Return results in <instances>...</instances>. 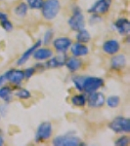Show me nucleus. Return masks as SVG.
I'll list each match as a JSON object with an SVG mask.
<instances>
[{
    "label": "nucleus",
    "mask_w": 130,
    "mask_h": 146,
    "mask_svg": "<svg viewBox=\"0 0 130 146\" xmlns=\"http://www.w3.org/2000/svg\"><path fill=\"white\" fill-rule=\"evenodd\" d=\"M117 146H126L129 144V137L126 135H121L117 139L115 143Z\"/></svg>",
    "instance_id": "bb28decb"
},
{
    "label": "nucleus",
    "mask_w": 130,
    "mask_h": 146,
    "mask_svg": "<svg viewBox=\"0 0 130 146\" xmlns=\"http://www.w3.org/2000/svg\"><path fill=\"white\" fill-rule=\"evenodd\" d=\"M1 23V27L3 28L5 31H12L13 30V23H12L9 20H4V21H1L0 22Z\"/></svg>",
    "instance_id": "c85d7f7f"
},
{
    "label": "nucleus",
    "mask_w": 130,
    "mask_h": 146,
    "mask_svg": "<svg viewBox=\"0 0 130 146\" xmlns=\"http://www.w3.org/2000/svg\"><path fill=\"white\" fill-rule=\"evenodd\" d=\"M4 20H8V15L6 13H3V12L0 11V22Z\"/></svg>",
    "instance_id": "473e14b6"
},
{
    "label": "nucleus",
    "mask_w": 130,
    "mask_h": 146,
    "mask_svg": "<svg viewBox=\"0 0 130 146\" xmlns=\"http://www.w3.org/2000/svg\"><path fill=\"white\" fill-rule=\"evenodd\" d=\"M65 65L70 72H76L82 66V60L78 58V56H70L68 58L65 62Z\"/></svg>",
    "instance_id": "a211bd4d"
},
{
    "label": "nucleus",
    "mask_w": 130,
    "mask_h": 146,
    "mask_svg": "<svg viewBox=\"0 0 130 146\" xmlns=\"http://www.w3.org/2000/svg\"><path fill=\"white\" fill-rule=\"evenodd\" d=\"M109 128L115 133H128L130 131V120L125 117H117L109 125Z\"/></svg>",
    "instance_id": "f03ea898"
},
{
    "label": "nucleus",
    "mask_w": 130,
    "mask_h": 146,
    "mask_svg": "<svg viewBox=\"0 0 130 146\" xmlns=\"http://www.w3.org/2000/svg\"><path fill=\"white\" fill-rule=\"evenodd\" d=\"M68 25L74 31H78V30L83 29L85 27L84 15L78 7H75L74 12H72V15L70 16V20H68Z\"/></svg>",
    "instance_id": "7ed1b4c3"
},
{
    "label": "nucleus",
    "mask_w": 130,
    "mask_h": 146,
    "mask_svg": "<svg viewBox=\"0 0 130 146\" xmlns=\"http://www.w3.org/2000/svg\"><path fill=\"white\" fill-rule=\"evenodd\" d=\"M113 27L122 36H127L130 32V23L126 18H119L113 23Z\"/></svg>",
    "instance_id": "9b49d317"
},
{
    "label": "nucleus",
    "mask_w": 130,
    "mask_h": 146,
    "mask_svg": "<svg viewBox=\"0 0 130 146\" xmlns=\"http://www.w3.org/2000/svg\"><path fill=\"white\" fill-rule=\"evenodd\" d=\"M6 79L13 85H20L25 79V73L23 70L11 69L6 73Z\"/></svg>",
    "instance_id": "9d476101"
},
{
    "label": "nucleus",
    "mask_w": 130,
    "mask_h": 146,
    "mask_svg": "<svg viewBox=\"0 0 130 146\" xmlns=\"http://www.w3.org/2000/svg\"><path fill=\"white\" fill-rule=\"evenodd\" d=\"M7 108H8V105H7V104H3V105H1V106H0V113H1L3 116L6 114Z\"/></svg>",
    "instance_id": "2f4dec72"
},
{
    "label": "nucleus",
    "mask_w": 130,
    "mask_h": 146,
    "mask_svg": "<svg viewBox=\"0 0 130 146\" xmlns=\"http://www.w3.org/2000/svg\"><path fill=\"white\" fill-rule=\"evenodd\" d=\"M104 86V80L99 77H85L83 82V91L86 94H90L98 91Z\"/></svg>",
    "instance_id": "423d86ee"
},
{
    "label": "nucleus",
    "mask_w": 130,
    "mask_h": 146,
    "mask_svg": "<svg viewBox=\"0 0 130 146\" xmlns=\"http://www.w3.org/2000/svg\"><path fill=\"white\" fill-rule=\"evenodd\" d=\"M3 144H4V138H3V136L0 135V146H2Z\"/></svg>",
    "instance_id": "72a5a7b5"
},
{
    "label": "nucleus",
    "mask_w": 130,
    "mask_h": 146,
    "mask_svg": "<svg viewBox=\"0 0 130 146\" xmlns=\"http://www.w3.org/2000/svg\"><path fill=\"white\" fill-rule=\"evenodd\" d=\"M127 60L126 56L123 54H119V55H113L111 60V67L115 70H121L126 66Z\"/></svg>",
    "instance_id": "4468645a"
},
{
    "label": "nucleus",
    "mask_w": 130,
    "mask_h": 146,
    "mask_svg": "<svg viewBox=\"0 0 130 146\" xmlns=\"http://www.w3.org/2000/svg\"><path fill=\"white\" fill-rule=\"evenodd\" d=\"M53 145L55 146H78L82 145L80 138L76 135H59L53 139Z\"/></svg>",
    "instance_id": "20e7f679"
},
{
    "label": "nucleus",
    "mask_w": 130,
    "mask_h": 146,
    "mask_svg": "<svg viewBox=\"0 0 130 146\" xmlns=\"http://www.w3.org/2000/svg\"><path fill=\"white\" fill-rule=\"evenodd\" d=\"M52 133H53L52 124L49 122H42L37 128L36 133H35V141L42 142V141L48 140L51 137Z\"/></svg>",
    "instance_id": "39448f33"
},
{
    "label": "nucleus",
    "mask_w": 130,
    "mask_h": 146,
    "mask_svg": "<svg viewBox=\"0 0 130 146\" xmlns=\"http://www.w3.org/2000/svg\"><path fill=\"white\" fill-rule=\"evenodd\" d=\"M111 7V0H97L95 3L88 9V12L91 14H97V15H104L108 13Z\"/></svg>",
    "instance_id": "6e6552de"
},
{
    "label": "nucleus",
    "mask_w": 130,
    "mask_h": 146,
    "mask_svg": "<svg viewBox=\"0 0 130 146\" xmlns=\"http://www.w3.org/2000/svg\"><path fill=\"white\" fill-rule=\"evenodd\" d=\"M68 56H66L65 54H60L59 56H54V58H51L47 60V62L45 63V67L47 68H58L61 67L63 65H65V62L67 60Z\"/></svg>",
    "instance_id": "ddd939ff"
},
{
    "label": "nucleus",
    "mask_w": 130,
    "mask_h": 146,
    "mask_svg": "<svg viewBox=\"0 0 130 146\" xmlns=\"http://www.w3.org/2000/svg\"><path fill=\"white\" fill-rule=\"evenodd\" d=\"M106 102L110 108H117L120 103V98L119 96H110L106 100Z\"/></svg>",
    "instance_id": "393cba45"
},
{
    "label": "nucleus",
    "mask_w": 130,
    "mask_h": 146,
    "mask_svg": "<svg viewBox=\"0 0 130 146\" xmlns=\"http://www.w3.org/2000/svg\"><path fill=\"white\" fill-rule=\"evenodd\" d=\"M84 78L85 77L81 76V75H74L72 78V83H74V87L76 88V90H78L79 92H83Z\"/></svg>",
    "instance_id": "5701e85b"
},
{
    "label": "nucleus",
    "mask_w": 130,
    "mask_h": 146,
    "mask_svg": "<svg viewBox=\"0 0 130 146\" xmlns=\"http://www.w3.org/2000/svg\"><path fill=\"white\" fill-rule=\"evenodd\" d=\"M90 23H99L101 22V17L100 15H97V14H93L92 15V17L90 18Z\"/></svg>",
    "instance_id": "7c9ffc66"
},
{
    "label": "nucleus",
    "mask_w": 130,
    "mask_h": 146,
    "mask_svg": "<svg viewBox=\"0 0 130 146\" xmlns=\"http://www.w3.org/2000/svg\"><path fill=\"white\" fill-rule=\"evenodd\" d=\"M70 53L74 56H84L89 53V48L83 43L76 42L70 46Z\"/></svg>",
    "instance_id": "f3484780"
},
{
    "label": "nucleus",
    "mask_w": 130,
    "mask_h": 146,
    "mask_svg": "<svg viewBox=\"0 0 130 146\" xmlns=\"http://www.w3.org/2000/svg\"><path fill=\"white\" fill-rule=\"evenodd\" d=\"M72 42V39L68 37H59L53 41V46L55 50L60 54L67 53L68 50H70Z\"/></svg>",
    "instance_id": "1a4fd4ad"
},
{
    "label": "nucleus",
    "mask_w": 130,
    "mask_h": 146,
    "mask_svg": "<svg viewBox=\"0 0 130 146\" xmlns=\"http://www.w3.org/2000/svg\"><path fill=\"white\" fill-rule=\"evenodd\" d=\"M120 50V44L115 39H109L103 44V51L108 55H115Z\"/></svg>",
    "instance_id": "f8f14e48"
},
{
    "label": "nucleus",
    "mask_w": 130,
    "mask_h": 146,
    "mask_svg": "<svg viewBox=\"0 0 130 146\" xmlns=\"http://www.w3.org/2000/svg\"><path fill=\"white\" fill-rule=\"evenodd\" d=\"M41 44H42V41H41V40H38V41H37L36 43L34 44V45H32L31 47H30V48H28L27 50L25 51L22 56H21V58H19V60H17V65L21 66V65L25 64V63L27 62L28 60H29L30 56H32L34 52L36 50L38 47L41 46Z\"/></svg>",
    "instance_id": "2eb2a0df"
},
{
    "label": "nucleus",
    "mask_w": 130,
    "mask_h": 146,
    "mask_svg": "<svg viewBox=\"0 0 130 146\" xmlns=\"http://www.w3.org/2000/svg\"><path fill=\"white\" fill-rule=\"evenodd\" d=\"M70 102L72 105L76 107H83L86 104V96L83 94H79V95H74L70 98Z\"/></svg>",
    "instance_id": "aec40b11"
},
{
    "label": "nucleus",
    "mask_w": 130,
    "mask_h": 146,
    "mask_svg": "<svg viewBox=\"0 0 130 146\" xmlns=\"http://www.w3.org/2000/svg\"><path fill=\"white\" fill-rule=\"evenodd\" d=\"M86 103L91 108H101L106 103V96L101 92H93L88 94L86 98Z\"/></svg>",
    "instance_id": "0eeeda50"
},
{
    "label": "nucleus",
    "mask_w": 130,
    "mask_h": 146,
    "mask_svg": "<svg viewBox=\"0 0 130 146\" xmlns=\"http://www.w3.org/2000/svg\"><path fill=\"white\" fill-rule=\"evenodd\" d=\"M13 98V90L9 86H1L0 88V100L5 103L10 102Z\"/></svg>",
    "instance_id": "6ab92c4d"
},
{
    "label": "nucleus",
    "mask_w": 130,
    "mask_h": 146,
    "mask_svg": "<svg viewBox=\"0 0 130 146\" xmlns=\"http://www.w3.org/2000/svg\"><path fill=\"white\" fill-rule=\"evenodd\" d=\"M42 16L47 21L54 20L61 9L60 0H46L42 5Z\"/></svg>",
    "instance_id": "f257e3e1"
},
{
    "label": "nucleus",
    "mask_w": 130,
    "mask_h": 146,
    "mask_svg": "<svg viewBox=\"0 0 130 146\" xmlns=\"http://www.w3.org/2000/svg\"><path fill=\"white\" fill-rule=\"evenodd\" d=\"M35 72H36V68H35V67H28V68H27V69L23 71V73H25V78H27V79L31 78V77L34 75Z\"/></svg>",
    "instance_id": "c756f323"
},
{
    "label": "nucleus",
    "mask_w": 130,
    "mask_h": 146,
    "mask_svg": "<svg viewBox=\"0 0 130 146\" xmlns=\"http://www.w3.org/2000/svg\"><path fill=\"white\" fill-rule=\"evenodd\" d=\"M27 10H28L27 4L25 3V2H22V3L18 4V5L16 6L15 10H14V13H15L16 16L19 18H23L27 14Z\"/></svg>",
    "instance_id": "4be33fe9"
},
{
    "label": "nucleus",
    "mask_w": 130,
    "mask_h": 146,
    "mask_svg": "<svg viewBox=\"0 0 130 146\" xmlns=\"http://www.w3.org/2000/svg\"><path fill=\"white\" fill-rule=\"evenodd\" d=\"M53 30H47L45 32V34H44V37H43V40H42V43L44 44V45H48V44H50V42L52 41V39H53Z\"/></svg>",
    "instance_id": "cd10ccee"
},
{
    "label": "nucleus",
    "mask_w": 130,
    "mask_h": 146,
    "mask_svg": "<svg viewBox=\"0 0 130 146\" xmlns=\"http://www.w3.org/2000/svg\"><path fill=\"white\" fill-rule=\"evenodd\" d=\"M14 95H15L16 98H20V100H28V98L31 96L30 92L27 90V89H23V88L18 89V90L14 93Z\"/></svg>",
    "instance_id": "b1692460"
},
{
    "label": "nucleus",
    "mask_w": 130,
    "mask_h": 146,
    "mask_svg": "<svg viewBox=\"0 0 130 146\" xmlns=\"http://www.w3.org/2000/svg\"><path fill=\"white\" fill-rule=\"evenodd\" d=\"M76 40H77V42H79V43L87 44L91 40V35L86 29H85V28H83V29L77 31Z\"/></svg>",
    "instance_id": "412c9836"
},
{
    "label": "nucleus",
    "mask_w": 130,
    "mask_h": 146,
    "mask_svg": "<svg viewBox=\"0 0 130 146\" xmlns=\"http://www.w3.org/2000/svg\"><path fill=\"white\" fill-rule=\"evenodd\" d=\"M32 56L38 62H44V60H47L48 58H50L51 56H53V52L48 48H39L38 47L34 52Z\"/></svg>",
    "instance_id": "dca6fc26"
},
{
    "label": "nucleus",
    "mask_w": 130,
    "mask_h": 146,
    "mask_svg": "<svg viewBox=\"0 0 130 146\" xmlns=\"http://www.w3.org/2000/svg\"><path fill=\"white\" fill-rule=\"evenodd\" d=\"M43 3V0H27V6L31 9H41Z\"/></svg>",
    "instance_id": "a878e982"
}]
</instances>
